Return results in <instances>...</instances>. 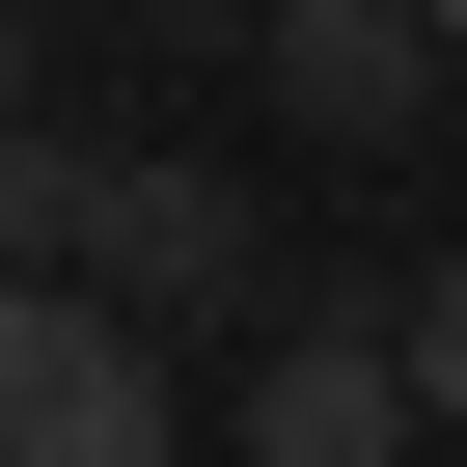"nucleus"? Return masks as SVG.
Here are the masks:
<instances>
[{
	"label": "nucleus",
	"mask_w": 467,
	"mask_h": 467,
	"mask_svg": "<svg viewBox=\"0 0 467 467\" xmlns=\"http://www.w3.org/2000/svg\"><path fill=\"white\" fill-rule=\"evenodd\" d=\"M385 358H412V412H467V248H440V275L385 303Z\"/></svg>",
	"instance_id": "obj_6"
},
{
	"label": "nucleus",
	"mask_w": 467,
	"mask_h": 467,
	"mask_svg": "<svg viewBox=\"0 0 467 467\" xmlns=\"http://www.w3.org/2000/svg\"><path fill=\"white\" fill-rule=\"evenodd\" d=\"M110 330H248L275 303V220L220 192V165H138V138H83V248H56Z\"/></svg>",
	"instance_id": "obj_1"
},
{
	"label": "nucleus",
	"mask_w": 467,
	"mask_h": 467,
	"mask_svg": "<svg viewBox=\"0 0 467 467\" xmlns=\"http://www.w3.org/2000/svg\"><path fill=\"white\" fill-rule=\"evenodd\" d=\"M220 467H412V358L330 303V330H275L248 358V440H220Z\"/></svg>",
	"instance_id": "obj_4"
},
{
	"label": "nucleus",
	"mask_w": 467,
	"mask_h": 467,
	"mask_svg": "<svg viewBox=\"0 0 467 467\" xmlns=\"http://www.w3.org/2000/svg\"><path fill=\"white\" fill-rule=\"evenodd\" d=\"M56 248H83V138H56V110H0V275H56Z\"/></svg>",
	"instance_id": "obj_5"
},
{
	"label": "nucleus",
	"mask_w": 467,
	"mask_h": 467,
	"mask_svg": "<svg viewBox=\"0 0 467 467\" xmlns=\"http://www.w3.org/2000/svg\"><path fill=\"white\" fill-rule=\"evenodd\" d=\"M0 467H165V330H110L83 275H0Z\"/></svg>",
	"instance_id": "obj_2"
},
{
	"label": "nucleus",
	"mask_w": 467,
	"mask_h": 467,
	"mask_svg": "<svg viewBox=\"0 0 467 467\" xmlns=\"http://www.w3.org/2000/svg\"><path fill=\"white\" fill-rule=\"evenodd\" d=\"M0 110H56V0H0Z\"/></svg>",
	"instance_id": "obj_7"
},
{
	"label": "nucleus",
	"mask_w": 467,
	"mask_h": 467,
	"mask_svg": "<svg viewBox=\"0 0 467 467\" xmlns=\"http://www.w3.org/2000/svg\"><path fill=\"white\" fill-rule=\"evenodd\" d=\"M192 28H220V0H192Z\"/></svg>",
	"instance_id": "obj_9"
},
{
	"label": "nucleus",
	"mask_w": 467,
	"mask_h": 467,
	"mask_svg": "<svg viewBox=\"0 0 467 467\" xmlns=\"http://www.w3.org/2000/svg\"><path fill=\"white\" fill-rule=\"evenodd\" d=\"M412 28H440V83H467V0H412Z\"/></svg>",
	"instance_id": "obj_8"
},
{
	"label": "nucleus",
	"mask_w": 467,
	"mask_h": 467,
	"mask_svg": "<svg viewBox=\"0 0 467 467\" xmlns=\"http://www.w3.org/2000/svg\"><path fill=\"white\" fill-rule=\"evenodd\" d=\"M248 83L303 138H412L440 110V28H412V0H248Z\"/></svg>",
	"instance_id": "obj_3"
}]
</instances>
